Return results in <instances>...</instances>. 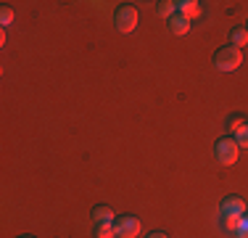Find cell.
Wrapping results in <instances>:
<instances>
[{
  "mask_svg": "<svg viewBox=\"0 0 248 238\" xmlns=\"http://www.w3.org/2000/svg\"><path fill=\"white\" fill-rule=\"evenodd\" d=\"M114 230L116 238H135L140 233V220L135 214H122V217L114 220Z\"/></svg>",
  "mask_w": 248,
  "mask_h": 238,
  "instance_id": "cell-4",
  "label": "cell"
},
{
  "mask_svg": "<svg viewBox=\"0 0 248 238\" xmlns=\"http://www.w3.org/2000/svg\"><path fill=\"white\" fill-rule=\"evenodd\" d=\"M11 21H14V11H11L8 5H3V8H0V24H3V27H8Z\"/></svg>",
  "mask_w": 248,
  "mask_h": 238,
  "instance_id": "cell-15",
  "label": "cell"
},
{
  "mask_svg": "<svg viewBox=\"0 0 248 238\" xmlns=\"http://www.w3.org/2000/svg\"><path fill=\"white\" fill-rule=\"evenodd\" d=\"M230 43L235 48H246L248 45V29L246 27H235L232 32H230Z\"/></svg>",
  "mask_w": 248,
  "mask_h": 238,
  "instance_id": "cell-8",
  "label": "cell"
},
{
  "mask_svg": "<svg viewBox=\"0 0 248 238\" xmlns=\"http://www.w3.org/2000/svg\"><path fill=\"white\" fill-rule=\"evenodd\" d=\"M238 151H240L238 140L230 138V135L219 138V140H217V146H214V153H217V162H219V164H235V162H238Z\"/></svg>",
  "mask_w": 248,
  "mask_h": 238,
  "instance_id": "cell-2",
  "label": "cell"
},
{
  "mask_svg": "<svg viewBox=\"0 0 248 238\" xmlns=\"http://www.w3.org/2000/svg\"><path fill=\"white\" fill-rule=\"evenodd\" d=\"M240 61H243V53L235 45H224L214 53V67L219 71H235L240 67Z\"/></svg>",
  "mask_w": 248,
  "mask_h": 238,
  "instance_id": "cell-1",
  "label": "cell"
},
{
  "mask_svg": "<svg viewBox=\"0 0 248 238\" xmlns=\"http://www.w3.org/2000/svg\"><path fill=\"white\" fill-rule=\"evenodd\" d=\"M246 124H248V119L243 114H232V117H227V133H238Z\"/></svg>",
  "mask_w": 248,
  "mask_h": 238,
  "instance_id": "cell-11",
  "label": "cell"
},
{
  "mask_svg": "<svg viewBox=\"0 0 248 238\" xmlns=\"http://www.w3.org/2000/svg\"><path fill=\"white\" fill-rule=\"evenodd\" d=\"M95 238H116L114 222H100V225H95Z\"/></svg>",
  "mask_w": 248,
  "mask_h": 238,
  "instance_id": "cell-12",
  "label": "cell"
},
{
  "mask_svg": "<svg viewBox=\"0 0 248 238\" xmlns=\"http://www.w3.org/2000/svg\"><path fill=\"white\" fill-rule=\"evenodd\" d=\"M235 236H238V238H248V217H246V214L240 217V222H238V230H235Z\"/></svg>",
  "mask_w": 248,
  "mask_h": 238,
  "instance_id": "cell-16",
  "label": "cell"
},
{
  "mask_svg": "<svg viewBox=\"0 0 248 238\" xmlns=\"http://www.w3.org/2000/svg\"><path fill=\"white\" fill-rule=\"evenodd\" d=\"M235 140H238L240 148H248V124H246V127H240L238 133H235Z\"/></svg>",
  "mask_w": 248,
  "mask_h": 238,
  "instance_id": "cell-14",
  "label": "cell"
},
{
  "mask_svg": "<svg viewBox=\"0 0 248 238\" xmlns=\"http://www.w3.org/2000/svg\"><path fill=\"white\" fill-rule=\"evenodd\" d=\"M222 214H230V217H243L246 214V201L240 199V196H227V199L222 201Z\"/></svg>",
  "mask_w": 248,
  "mask_h": 238,
  "instance_id": "cell-5",
  "label": "cell"
},
{
  "mask_svg": "<svg viewBox=\"0 0 248 238\" xmlns=\"http://www.w3.org/2000/svg\"><path fill=\"white\" fill-rule=\"evenodd\" d=\"M222 228L224 230H232V233H235V230H238V222H240V217H230V214H222Z\"/></svg>",
  "mask_w": 248,
  "mask_h": 238,
  "instance_id": "cell-13",
  "label": "cell"
},
{
  "mask_svg": "<svg viewBox=\"0 0 248 238\" xmlns=\"http://www.w3.org/2000/svg\"><path fill=\"white\" fill-rule=\"evenodd\" d=\"M156 14L164 16V19H172V16L177 14V3H172V0H161V3L156 5Z\"/></svg>",
  "mask_w": 248,
  "mask_h": 238,
  "instance_id": "cell-10",
  "label": "cell"
},
{
  "mask_svg": "<svg viewBox=\"0 0 248 238\" xmlns=\"http://www.w3.org/2000/svg\"><path fill=\"white\" fill-rule=\"evenodd\" d=\"M246 29H248V27H246Z\"/></svg>",
  "mask_w": 248,
  "mask_h": 238,
  "instance_id": "cell-18",
  "label": "cell"
},
{
  "mask_svg": "<svg viewBox=\"0 0 248 238\" xmlns=\"http://www.w3.org/2000/svg\"><path fill=\"white\" fill-rule=\"evenodd\" d=\"M93 220H95V225H100V222H114L116 214H114L111 206H95V209H93Z\"/></svg>",
  "mask_w": 248,
  "mask_h": 238,
  "instance_id": "cell-7",
  "label": "cell"
},
{
  "mask_svg": "<svg viewBox=\"0 0 248 238\" xmlns=\"http://www.w3.org/2000/svg\"><path fill=\"white\" fill-rule=\"evenodd\" d=\"M21 238H34V236H21Z\"/></svg>",
  "mask_w": 248,
  "mask_h": 238,
  "instance_id": "cell-17",
  "label": "cell"
},
{
  "mask_svg": "<svg viewBox=\"0 0 248 238\" xmlns=\"http://www.w3.org/2000/svg\"><path fill=\"white\" fill-rule=\"evenodd\" d=\"M198 0H180V3H177V14H182V16H187V19H190V16H196L198 14Z\"/></svg>",
  "mask_w": 248,
  "mask_h": 238,
  "instance_id": "cell-9",
  "label": "cell"
},
{
  "mask_svg": "<svg viewBox=\"0 0 248 238\" xmlns=\"http://www.w3.org/2000/svg\"><path fill=\"white\" fill-rule=\"evenodd\" d=\"M169 29H172L174 34H187L190 32V19H187V16H182V14H174L172 19H169Z\"/></svg>",
  "mask_w": 248,
  "mask_h": 238,
  "instance_id": "cell-6",
  "label": "cell"
},
{
  "mask_svg": "<svg viewBox=\"0 0 248 238\" xmlns=\"http://www.w3.org/2000/svg\"><path fill=\"white\" fill-rule=\"evenodd\" d=\"M114 24L119 32H132L138 27V8L135 5H119L114 14Z\"/></svg>",
  "mask_w": 248,
  "mask_h": 238,
  "instance_id": "cell-3",
  "label": "cell"
}]
</instances>
